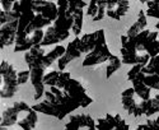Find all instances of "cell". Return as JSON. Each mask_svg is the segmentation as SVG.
<instances>
[{"label":"cell","instance_id":"2e32d148","mask_svg":"<svg viewBox=\"0 0 159 130\" xmlns=\"http://www.w3.org/2000/svg\"><path fill=\"white\" fill-rule=\"evenodd\" d=\"M71 78V74L69 72L65 70H54L50 72L47 74H45L43 78V83L45 86H50V87H56V88H62V86L68 82V79Z\"/></svg>","mask_w":159,"mask_h":130},{"label":"cell","instance_id":"9a60e30c","mask_svg":"<svg viewBox=\"0 0 159 130\" xmlns=\"http://www.w3.org/2000/svg\"><path fill=\"white\" fill-rule=\"evenodd\" d=\"M159 112V95L150 97L149 100H139L138 102V116H152Z\"/></svg>","mask_w":159,"mask_h":130},{"label":"cell","instance_id":"f1b7e54d","mask_svg":"<svg viewBox=\"0 0 159 130\" xmlns=\"http://www.w3.org/2000/svg\"><path fill=\"white\" fill-rule=\"evenodd\" d=\"M0 3H2V10H5V12L11 10L13 5H14L11 0H0Z\"/></svg>","mask_w":159,"mask_h":130},{"label":"cell","instance_id":"603a6c76","mask_svg":"<svg viewBox=\"0 0 159 130\" xmlns=\"http://www.w3.org/2000/svg\"><path fill=\"white\" fill-rule=\"evenodd\" d=\"M141 79H143V82L147 84L150 89H159V75L158 74L148 75V74H144L143 73Z\"/></svg>","mask_w":159,"mask_h":130},{"label":"cell","instance_id":"7a4b0ae2","mask_svg":"<svg viewBox=\"0 0 159 130\" xmlns=\"http://www.w3.org/2000/svg\"><path fill=\"white\" fill-rule=\"evenodd\" d=\"M45 47L41 45L33 46L30 51H25L24 60L31 72V83L34 88V101L39 100L45 95V72L50 65L45 60Z\"/></svg>","mask_w":159,"mask_h":130},{"label":"cell","instance_id":"ba28073f","mask_svg":"<svg viewBox=\"0 0 159 130\" xmlns=\"http://www.w3.org/2000/svg\"><path fill=\"white\" fill-rule=\"evenodd\" d=\"M97 130H129V124L124 120L121 115L107 114L103 118L98 119L96 123Z\"/></svg>","mask_w":159,"mask_h":130},{"label":"cell","instance_id":"7c38bea8","mask_svg":"<svg viewBox=\"0 0 159 130\" xmlns=\"http://www.w3.org/2000/svg\"><path fill=\"white\" fill-rule=\"evenodd\" d=\"M45 37V32L42 30H37L28 36H25L22 40L16 41L14 44V53H20V51H30L33 46L41 45L42 40Z\"/></svg>","mask_w":159,"mask_h":130},{"label":"cell","instance_id":"e575fe53","mask_svg":"<svg viewBox=\"0 0 159 130\" xmlns=\"http://www.w3.org/2000/svg\"><path fill=\"white\" fill-rule=\"evenodd\" d=\"M20 130H24V129H20Z\"/></svg>","mask_w":159,"mask_h":130},{"label":"cell","instance_id":"8992f818","mask_svg":"<svg viewBox=\"0 0 159 130\" xmlns=\"http://www.w3.org/2000/svg\"><path fill=\"white\" fill-rule=\"evenodd\" d=\"M32 106L27 105L25 102L18 101L16 103H13L11 106L7 107L3 112H2V120H0V125L2 126H11L14 124H18L19 115L27 112L28 110H31Z\"/></svg>","mask_w":159,"mask_h":130},{"label":"cell","instance_id":"83f0119b","mask_svg":"<svg viewBox=\"0 0 159 130\" xmlns=\"http://www.w3.org/2000/svg\"><path fill=\"white\" fill-rule=\"evenodd\" d=\"M28 81H31V72H30V69L28 70L18 72V83H19V86L20 84H25Z\"/></svg>","mask_w":159,"mask_h":130},{"label":"cell","instance_id":"52a82bcc","mask_svg":"<svg viewBox=\"0 0 159 130\" xmlns=\"http://www.w3.org/2000/svg\"><path fill=\"white\" fill-rule=\"evenodd\" d=\"M84 47L82 44V38L80 37H75L73 41L69 42V45L66 46V53L57 60V65H59V70H65L66 65L70 61H73L74 59L80 58L82 55H84Z\"/></svg>","mask_w":159,"mask_h":130},{"label":"cell","instance_id":"9c48e42d","mask_svg":"<svg viewBox=\"0 0 159 130\" xmlns=\"http://www.w3.org/2000/svg\"><path fill=\"white\" fill-rule=\"evenodd\" d=\"M64 130H97L96 121L90 115L76 114L71 115Z\"/></svg>","mask_w":159,"mask_h":130},{"label":"cell","instance_id":"836d02e7","mask_svg":"<svg viewBox=\"0 0 159 130\" xmlns=\"http://www.w3.org/2000/svg\"><path fill=\"white\" fill-rule=\"evenodd\" d=\"M158 41H159V36H158Z\"/></svg>","mask_w":159,"mask_h":130},{"label":"cell","instance_id":"4316f807","mask_svg":"<svg viewBox=\"0 0 159 130\" xmlns=\"http://www.w3.org/2000/svg\"><path fill=\"white\" fill-rule=\"evenodd\" d=\"M145 67V65H140V64H138V65H132V68L129 70V73H127V81H132L135 77H138L141 72H143V68Z\"/></svg>","mask_w":159,"mask_h":130},{"label":"cell","instance_id":"5bb4252c","mask_svg":"<svg viewBox=\"0 0 159 130\" xmlns=\"http://www.w3.org/2000/svg\"><path fill=\"white\" fill-rule=\"evenodd\" d=\"M138 96L135 93V91L132 87L125 89L122 95H121V102H122V107L124 110L131 115V116H138Z\"/></svg>","mask_w":159,"mask_h":130},{"label":"cell","instance_id":"f546056e","mask_svg":"<svg viewBox=\"0 0 159 130\" xmlns=\"http://www.w3.org/2000/svg\"><path fill=\"white\" fill-rule=\"evenodd\" d=\"M155 28H157V30H158V31H159V21H158V23H157V24H155Z\"/></svg>","mask_w":159,"mask_h":130},{"label":"cell","instance_id":"277c9868","mask_svg":"<svg viewBox=\"0 0 159 130\" xmlns=\"http://www.w3.org/2000/svg\"><path fill=\"white\" fill-rule=\"evenodd\" d=\"M19 89L18 83V72L14 65L2 60L0 65V96L2 98H11L16 96Z\"/></svg>","mask_w":159,"mask_h":130},{"label":"cell","instance_id":"ffe728a7","mask_svg":"<svg viewBox=\"0 0 159 130\" xmlns=\"http://www.w3.org/2000/svg\"><path fill=\"white\" fill-rule=\"evenodd\" d=\"M74 17V24H73V33L75 35V37H78V35H80L82 28H83V18H84V12L83 9H78L73 13Z\"/></svg>","mask_w":159,"mask_h":130},{"label":"cell","instance_id":"5b68a950","mask_svg":"<svg viewBox=\"0 0 159 130\" xmlns=\"http://www.w3.org/2000/svg\"><path fill=\"white\" fill-rule=\"evenodd\" d=\"M61 89L65 93H68L73 100H75L79 105H80V107H88L90 103H93V98L87 93L85 87L78 79L70 78V79H68V82L62 86Z\"/></svg>","mask_w":159,"mask_h":130},{"label":"cell","instance_id":"d6a6232c","mask_svg":"<svg viewBox=\"0 0 159 130\" xmlns=\"http://www.w3.org/2000/svg\"><path fill=\"white\" fill-rule=\"evenodd\" d=\"M48 2H54V0H48Z\"/></svg>","mask_w":159,"mask_h":130},{"label":"cell","instance_id":"44dd1931","mask_svg":"<svg viewBox=\"0 0 159 130\" xmlns=\"http://www.w3.org/2000/svg\"><path fill=\"white\" fill-rule=\"evenodd\" d=\"M121 65H122V60L118 59L117 56H113V59L104 67V77H106V79L111 78V75L115 72H117L118 69L121 68Z\"/></svg>","mask_w":159,"mask_h":130},{"label":"cell","instance_id":"8fae6325","mask_svg":"<svg viewBox=\"0 0 159 130\" xmlns=\"http://www.w3.org/2000/svg\"><path fill=\"white\" fill-rule=\"evenodd\" d=\"M18 27H19V21L2 24V27H0V49H4L16 44Z\"/></svg>","mask_w":159,"mask_h":130},{"label":"cell","instance_id":"30bf717a","mask_svg":"<svg viewBox=\"0 0 159 130\" xmlns=\"http://www.w3.org/2000/svg\"><path fill=\"white\" fill-rule=\"evenodd\" d=\"M32 9L36 14H41L52 23L57 19L59 16L57 4H55L54 2H48V0H33Z\"/></svg>","mask_w":159,"mask_h":130},{"label":"cell","instance_id":"1f68e13d","mask_svg":"<svg viewBox=\"0 0 159 130\" xmlns=\"http://www.w3.org/2000/svg\"><path fill=\"white\" fill-rule=\"evenodd\" d=\"M11 2H13V3H16V2H18V0H11Z\"/></svg>","mask_w":159,"mask_h":130},{"label":"cell","instance_id":"6da1fadb","mask_svg":"<svg viewBox=\"0 0 159 130\" xmlns=\"http://www.w3.org/2000/svg\"><path fill=\"white\" fill-rule=\"evenodd\" d=\"M56 4L59 7V16L45 31V37L41 42V46L43 47L65 41L69 37L74 24V17L68 12V0H56Z\"/></svg>","mask_w":159,"mask_h":130},{"label":"cell","instance_id":"cb8c5ba5","mask_svg":"<svg viewBox=\"0 0 159 130\" xmlns=\"http://www.w3.org/2000/svg\"><path fill=\"white\" fill-rule=\"evenodd\" d=\"M147 4H148V9L145 10V14L148 17L159 19V0H152V2Z\"/></svg>","mask_w":159,"mask_h":130},{"label":"cell","instance_id":"e0dca14e","mask_svg":"<svg viewBox=\"0 0 159 130\" xmlns=\"http://www.w3.org/2000/svg\"><path fill=\"white\" fill-rule=\"evenodd\" d=\"M141 75H143V72L131 81L132 88H134L136 96H138L140 100H149V98H150V88L143 82Z\"/></svg>","mask_w":159,"mask_h":130},{"label":"cell","instance_id":"ac0fdd59","mask_svg":"<svg viewBox=\"0 0 159 130\" xmlns=\"http://www.w3.org/2000/svg\"><path fill=\"white\" fill-rule=\"evenodd\" d=\"M147 26H148L147 14H145V12H144V10H140V12H139V14H138V19H136V22L127 30L126 36H127V37H134V36H136L138 33H140L141 31L147 30Z\"/></svg>","mask_w":159,"mask_h":130},{"label":"cell","instance_id":"4fadbf2b","mask_svg":"<svg viewBox=\"0 0 159 130\" xmlns=\"http://www.w3.org/2000/svg\"><path fill=\"white\" fill-rule=\"evenodd\" d=\"M130 9V2L129 0H108L107 2V9L106 14L107 17L120 21Z\"/></svg>","mask_w":159,"mask_h":130},{"label":"cell","instance_id":"7402d4cb","mask_svg":"<svg viewBox=\"0 0 159 130\" xmlns=\"http://www.w3.org/2000/svg\"><path fill=\"white\" fill-rule=\"evenodd\" d=\"M143 73L148 74V75H152V74H158L159 75V55H157L154 58H150L149 63L143 68Z\"/></svg>","mask_w":159,"mask_h":130},{"label":"cell","instance_id":"d6986e66","mask_svg":"<svg viewBox=\"0 0 159 130\" xmlns=\"http://www.w3.org/2000/svg\"><path fill=\"white\" fill-rule=\"evenodd\" d=\"M37 121H38V116H37V111L32 107L23 119H20L18 121V125L24 129V130H33L37 125Z\"/></svg>","mask_w":159,"mask_h":130},{"label":"cell","instance_id":"4dcf8cb0","mask_svg":"<svg viewBox=\"0 0 159 130\" xmlns=\"http://www.w3.org/2000/svg\"><path fill=\"white\" fill-rule=\"evenodd\" d=\"M0 129H2V130H8V129H7V126H2Z\"/></svg>","mask_w":159,"mask_h":130},{"label":"cell","instance_id":"d4e9b609","mask_svg":"<svg viewBox=\"0 0 159 130\" xmlns=\"http://www.w3.org/2000/svg\"><path fill=\"white\" fill-rule=\"evenodd\" d=\"M135 130H159V116L155 119H148L145 124L138 125Z\"/></svg>","mask_w":159,"mask_h":130},{"label":"cell","instance_id":"3957f363","mask_svg":"<svg viewBox=\"0 0 159 130\" xmlns=\"http://www.w3.org/2000/svg\"><path fill=\"white\" fill-rule=\"evenodd\" d=\"M96 46L90 51L89 54L85 55L83 60V68H99V67H106L115 55L110 51L107 46V41H106L104 36V30H97L96 31Z\"/></svg>","mask_w":159,"mask_h":130},{"label":"cell","instance_id":"484cf974","mask_svg":"<svg viewBox=\"0 0 159 130\" xmlns=\"http://www.w3.org/2000/svg\"><path fill=\"white\" fill-rule=\"evenodd\" d=\"M87 7V3L84 0H68V12L70 14L78 9H84Z\"/></svg>","mask_w":159,"mask_h":130}]
</instances>
